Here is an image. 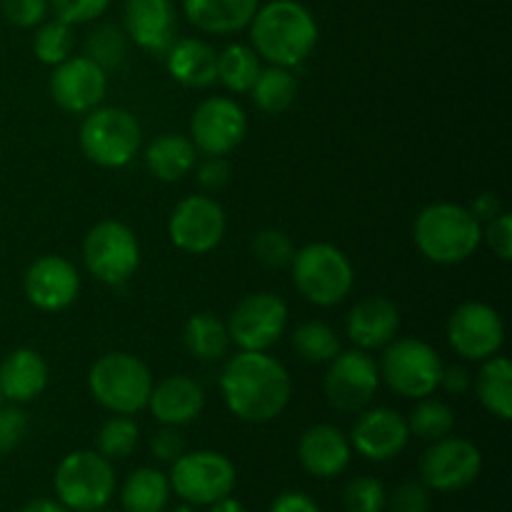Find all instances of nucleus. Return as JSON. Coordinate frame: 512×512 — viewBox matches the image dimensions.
I'll return each mask as SVG.
<instances>
[{
  "instance_id": "7ed1b4c3",
  "label": "nucleus",
  "mask_w": 512,
  "mask_h": 512,
  "mask_svg": "<svg viewBox=\"0 0 512 512\" xmlns=\"http://www.w3.org/2000/svg\"><path fill=\"white\" fill-rule=\"evenodd\" d=\"M413 238L428 260L438 265H458L480 248L483 225L463 205L433 203L415 218Z\"/></svg>"
},
{
  "instance_id": "0eeeda50",
  "label": "nucleus",
  "mask_w": 512,
  "mask_h": 512,
  "mask_svg": "<svg viewBox=\"0 0 512 512\" xmlns=\"http://www.w3.org/2000/svg\"><path fill=\"white\" fill-rule=\"evenodd\" d=\"M380 380L400 398L420 400L440 388L443 358L433 345L418 338L390 340L378 365Z\"/></svg>"
},
{
  "instance_id": "37998d69",
  "label": "nucleus",
  "mask_w": 512,
  "mask_h": 512,
  "mask_svg": "<svg viewBox=\"0 0 512 512\" xmlns=\"http://www.w3.org/2000/svg\"><path fill=\"white\" fill-rule=\"evenodd\" d=\"M28 433V418L20 408H3L0 405V455H8L23 443Z\"/></svg>"
},
{
  "instance_id": "2f4dec72",
  "label": "nucleus",
  "mask_w": 512,
  "mask_h": 512,
  "mask_svg": "<svg viewBox=\"0 0 512 512\" xmlns=\"http://www.w3.org/2000/svg\"><path fill=\"white\" fill-rule=\"evenodd\" d=\"M260 75V60L250 45L233 43L218 53V80L233 93H250Z\"/></svg>"
},
{
  "instance_id": "de8ad7c7",
  "label": "nucleus",
  "mask_w": 512,
  "mask_h": 512,
  "mask_svg": "<svg viewBox=\"0 0 512 512\" xmlns=\"http://www.w3.org/2000/svg\"><path fill=\"white\" fill-rule=\"evenodd\" d=\"M440 388L448 390L450 395L460 398L473 388V375L465 365H443V375H440Z\"/></svg>"
},
{
  "instance_id": "f3484780",
  "label": "nucleus",
  "mask_w": 512,
  "mask_h": 512,
  "mask_svg": "<svg viewBox=\"0 0 512 512\" xmlns=\"http://www.w3.org/2000/svg\"><path fill=\"white\" fill-rule=\"evenodd\" d=\"M105 90H108V75L85 55L55 65L53 78H50V95L55 105L73 115L98 108L100 100L105 98Z\"/></svg>"
},
{
  "instance_id": "473e14b6",
  "label": "nucleus",
  "mask_w": 512,
  "mask_h": 512,
  "mask_svg": "<svg viewBox=\"0 0 512 512\" xmlns=\"http://www.w3.org/2000/svg\"><path fill=\"white\" fill-rule=\"evenodd\" d=\"M408 430L410 435H418V438L435 440L445 438V435L453 433L455 428V413L448 403L438 398H420L418 405L413 408V413L408 415Z\"/></svg>"
},
{
  "instance_id": "a18cd8bd",
  "label": "nucleus",
  "mask_w": 512,
  "mask_h": 512,
  "mask_svg": "<svg viewBox=\"0 0 512 512\" xmlns=\"http://www.w3.org/2000/svg\"><path fill=\"white\" fill-rule=\"evenodd\" d=\"M150 453H153V458L160 460V463L173 465L175 460L185 453L183 435H180L173 425H165V428H160L158 433L153 435V440H150Z\"/></svg>"
},
{
  "instance_id": "7c9ffc66",
  "label": "nucleus",
  "mask_w": 512,
  "mask_h": 512,
  "mask_svg": "<svg viewBox=\"0 0 512 512\" xmlns=\"http://www.w3.org/2000/svg\"><path fill=\"white\" fill-rule=\"evenodd\" d=\"M255 105L268 115H280L295 103L298 95V80L290 73V68H280V65H270L268 70H260L255 78L253 88Z\"/></svg>"
},
{
  "instance_id": "4c0bfd02",
  "label": "nucleus",
  "mask_w": 512,
  "mask_h": 512,
  "mask_svg": "<svg viewBox=\"0 0 512 512\" xmlns=\"http://www.w3.org/2000/svg\"><path fill=\"white\" fill-rule=\"evenodd\" d=\"M345 512H383L388 508V490L373 475L353 478L343 490Z\"/></svg>"
},
{
  "instance_id": "09e8293b",
  "label": "nucleus",
  "mask_w": 512,
  "mask_h": 512,
  "mask_svg": "<svg viewBox=\"0 0 512 512\" xmlns=\"http://www.w3.org/2000/svg\"><path fill=\"white\" fill-rule=\"evenodd\" d=\"M268 512H320L318 503L305 493H280Z\"/></svg>"
},
{
  "instance_id": "864d4df0",
  "label": "nucleus",
  "mask_w": 512,
  "mask_h": 512,
  "mask_svg": "<svg viewBox=\"0 0 512 512\" xmlns=\"http://www.w3.org/2000/svg\"><path fill=\"white\" fill-rule=\"evenodd\" d=\"M163 512H195V510H193V505L183 503V505H175V508H165Z\"/></svg>"
},
{
  "instance_id": "ddd939ff",
  "label": "nucleus",
  "mask_w": 512,
  "mask_h": 512,
  "mask_svg": "<svg viewBox=\"0 0 512 512\" xmlns=\"http://www.w3.org/2000/svg\"><path fill=\"white\" fill-rule=\"evenodd\" d=\"M483 470V453L465 438L435 440L420 458V480L435 493H458L473 485Z\"/></svg>"
},
{
  "instance_id": "2eb2a0df",
  "label": "nucleus",
  "mask_w": 512,
  "mask_h": 512,
  "mask_svg": "<svg viewBox=\"0 0 512 512\" xmlns=\"http://www.w3.org/2000/svg\"><path fill=\"white\" fill-rule=\"evenodd\" d=\"M448 343L460 358L483 363L503 348V318L488 303H463L448 320Z\"/></svg>"
},
{
  "instance_id": "4468645a",
  "label": "nucleus",
  "mask_w": 512,
  "mask_h": 512,
  "mask_svg": "<svg viewBox=\"0 0 512 512\" xmlns=\"http://www.w3.org/2000/svg\"><path fill=\"white\" fill-rule=\"evenodd\" d=\"M168 235L178 250L205 255L220 245L225 235V210L208 195H190L180 200L168 220Z\"/></svg>"
},
{
  "instance_id": "58836bf2",
  "label": "nucleus",
  "mask_w": 512,
  "mask_h": 512,
  "mask_svg": "<svg viewBox=\"0 0 512 512\" xmlns=\"http://www.w3.org/2000/svg\"><path fill=\"white\" fill-rule=\"evenodd\" d=\"M250 250H253L255 260H258L260 265L273 270L290 265V260H293L295 255L293 240H290L283 230H275V228L260 230V233L253 238Z\"/></svg>"
},
{
  "instance_id": "a211bd4d",
  "label": "nucleus",
  "mask_w": 512,
  "mask_h": 512,
  "mask_svg": "<svg viewBox=\"0 0 512 512\" xmlns=\"http://www.w3.org/2000/svg\"><path fill=\"white\" fill-rule=\"evenodd\" d=\"M348 440L355 453L363 455L365 460L385 463V460L398 458L408 448V420L398 410L365 408L360 410Z\"/></svg>"
},
{
  "instance_id": "f03ea898",
  "label": "nucleus",
  "mask_w": 512,
  "mask_h": 512,
  "mask_svg": "<svg viewBox=\"0 0 512 512\" xmlns=\"http://www.w3.org/2000/svg\"><path fill=\"white\" fill-rule=\"evenodd\" d=\"M253 50L270 65L298 68L318 45V23L298 0H273L250 20Z\"/></svg>"
},
{
  "instance_id": "c03bdc74",
  "label": "nucleus",
  "mask_w": 512,
  "mask_h": 512,
  "mask_svg": "<svg viewBox=\"0 0 512 512\" xmlns=\"http://www.w3.org/2000/svg\"><path fill=\"white\" fill-rule=\"evenodd\" d=\"M483 240L503 263L512 260V215L500 213L498 218L490 220L488 228L483 230Z\"/></svg>"
},
{
  "instance_id": "f257e3e1",
  "label": "nucleus",
  "mask_w": 512,
  "mask_h": 512,
  "mask_svg": "<svg viewBox=\"0 0 512 512\" xmlns=\"http://www.w3.org/2000/svg\"><path fill=\"white\" fill-rule=\"evenodd\" d=\"M220 393L235 418L260 425L283 415L293 395V380L273 355L240 350L225 363Z\"/></svg>"
},
{
  "instance_id": "79ce46f5",
  "label": "nucleus",
  "mask_w": 512,
  "mask_h": 512,
  "mask_svg": "<svg viewBox=\"0 0 512 512\" xmlns=\"http://www.w3.org/2000/svg\"><path fill=\"white\" fill-rule=\"evenodd\" d=\"M5 20L18 28H33L45 20L48 13V0H0Z\"/></svg>"
},
{
  "instance_id": "b1692460",
  "label": "nucleus",
  "mask_w": 512,
  "mask_h": 512,
  "mask_svg": "<svg viewBox=\"0 0 512 512\" xmlns=\"http://www.w3.org/2000/svg\"><path fill=\"white\" fill-rule=\"evenodd\" d=\"M48 388V363L38 350L18 348L0 363V395L10 403H30Z\"/></svg>"
},
{
  "instance_id": "c9c22d12",
  "label": "nucleus",
  "mask_w": 512,
  "mask_h": 512,
  "mask_svg": "<svg viewBox=\"0 0 512 512\" xmlns=\"http://www.w3.org/2000/svg\"><path fill=\"white\" fill-rule=\"evenodd\" d=\"M75 45L73 25L63 23V20H48V23L40 25V30L35 33L33 50L38 55L40 63L45 65H60L63 60L70 58Z\"/></svg>"
},
{
  "instance_id": "5fc2aeb1",
  "label": "nucleus",
  "mask_w": 512,
  "mask_h": 512,
  "mask_svg": "<svg viewBox=\"0 0 512 512\" xmlns=\"http://www.w3.org/2000/svg\"><path fill=\"white\" fill-rule=\"evenodd\" d=\"M98 512H118V510H108V508H103V510H98Z\"/></svg>"
},
{
  "instance_id": "49530a36",
  "label": "nucleus",
  "mask_w": 512,
  "mask_h": 512,
  "mask_svg": "<svg viewBox=\"0 0 512 512\" xmlns=\"http://www.w3.org/2000/svg\"><path fill=\"white\" fill-rule=\"evenodd\" d=\"M230 180V165L223 155H208L203 163L198 165V183L203 185L208 193L223 190Z\"/></svg>"
},
{
  "instance_id": "bb28decb",
  "label": "nucleus",
  "mask_w": 512,
  "mask_h": 512,
  "mask_svg": "<svg viewBox=\"0 0 512 512\" xmlns=\"http://www.w3.org/2000/svg\"><path fill=\"white\" fill-rule=\"evenodd\" d=\"M198 163V150L188 135L168 133L155 138L145 150V165L163 183H178Z\"/></svg>"
},
{
  "instance_id": "9b49d317",
  "label": "nucleus",
  "mask_w": 512,
  "mask_h": 512,
  "mask_svg": "<svg viewBox=\"0 0 512 512\" xmlns=\"http://www.w3.org/2000/svg\"><path fill=\"white\" fill-rule=\"evenodd\" d=\"M380 388L378 363L368 350H340L325 373V400L338 413H360L373 403Z\"/></svg>"
},
{
  "instance_id": "c756f323",
  "label": "nucleus",
  "mask_w": 512,
  "mask_h": 512,
  "mask_svg": "<svg viewBox=\"0 0 512 512\" xmlns=\"http://www.w3.org/2000/svg\"><path fill=\"white\" fill-rule=\"evenodd\" d=\"M183 343L198 360H220L230 348L228 325L213 313H198L185 323Z\"/></svg>"
},
{
  "instance_id": "a878e982",
  "label": "nucleus",
  "mask_w": 512,
  "mask_h": 512,
  "mask_svg": "<svg viewBox=\"0 0 512 512\" xmlns=\"http://www.w3.org/2000/svg\"><path fill=\"white\" fill-rule=\"evenodd\" d=\"M185 18L210 35L240 33L250 25L258 0H183Z\"/></svg>"
},
{
  "instance_id": "8fccbe9b",
  "label": "nucleus",
  "mask_w": 512,
  "mask_h": 512,
  "mask_svg": "<svg viewBox=\"0 0 512 512\" xmlns=\"http://www.w3.org/2000/svg\"><path fill=\"white\" fill-rule=\"evenodd\" d=\"M468 210H470V213H473V218L478 220L480 225H483V223L488 225L490 220H495L500 213H505V210H503V200H500L495 193L475 195L473 205H470Z\"/></svg>"
},
{
  "instance_id": "603ef678",
  "label": "nucleus",
  "mask_w": 512,
  "mask_h": 512,
  "mask_svg": "<svg viewBox=\"0 0 512 512\" xmlns=\"http://www.w3.org/2000/svg\"><path fill=\"white\" fill-rule=\"evenodd\" d=\"M210 512H248L245 510V505L240 503V500H235V498H223V500H218V503H213L210 505Z\"/></svg>"
},
{
  "instance_id": "72a5a7b5",
  "label": "nucleus",
  "mask_w": 512,
  "mask_h": 512,
  "mask_svg": "<svg viewBox=\"0 0 512 512\" xmlns=\"http://www.w3.org/2000/svg\"><path fill=\"white\" fill-rule=\"evenodd\" d=\"M293 348L305 363H330L340 353V340L328 323L310 320L295 328Z\"/></svg>"
},
{
  "instance_id": "4be33fe9",
  "label": "nucleus",
  "mask_w": 512,
  "mask_h": 512,
  "mask_svg": "<svg viewBox=\"0 0 512 512\" xmlns=\"http://www.w3.org/2000/svg\"><path fill=\"white\" fill-rule=\"evenodd\" d=\"M398 328L400 313L393 300H388L385 295H368V298L358 300L350 308L348 323H345L348 338L360 350L385 348L390 340H395Z\"/></svg>"
},
{
  "instance_id": "aec40b11",
  "label": "nucleus",
  "mask_w": 512,
  "mask_h": 512,
  "mask_svg": "<svg viewBox=\"0 0 512 512\" xmlns=\"http://www.w3.org/2000/svg\"><path fill=\"white\" fill-rule=\"evenodd\" d=\"M125 30L138 48L165 55L178 40V15L170 0H125Z\"/></svg>"
},
{
  "instance_id": "412c9836",
  "label": "nucleus",
  "mask_w": 512,
  "mask_h": 512,
  "mask_svg": "<svg viewBox=\"0 0 512 512\" xmlns=\"http://www.w3.org/2000/svg\"><path fill=\"white\" fill-rule=\"evenodd\" d=\"M353 458V445L348 435L335 425H313L300 435L298 460L303 470L313 478L330 480L345 473Z\"/></svg>"
},
{
  "instance_id": "6e6d98bb",
  "label": "nucleus",
  "mask_w": 512,
  "mask_h": 512,
  "mask_svg": "<svg viewBox=\"0 0 512 512\" xmlns=\"http://www.w3.org/2000/svg\"><path fill=\"white\" fill-rule=\"evenodd\" d=\"M0 405H3V395H0Z\"/></svg>"
},
{
  "instance_id": "393cba45",
  "label": "nucleus",
  "mask_w": 512,
  "mask_h": 512,
  "mask_svg": "<svg viewBox=\"0 0 512 512\" xmlns=\"http://www.w3.org/2000/svg\"><path fill=\"white\" fill-rule=\"evenodd\" d=\"M170 75L185 88H210L218 80V53L200 38H178L163 55Z\"/></svg>"
},
{
  "instance_id": "5701e85b",
  "label": "nucleus",
  "mask_w": 512,
  "mask_h": 512,
  "mask_svg": "<svg viewBox=\"0 0 512 512\" xmlns=\"http://www.w3.org/2000/svg\"><path fill=\"white\" fill-rule=\"evenodd\" d=\"M205 408V393L200 388L198 380L188 378V375H170V378L160 380L153 385L148 398V410L153 418L163 425H188L203 413Z\"/></svg>"
},
{
  "instance_id": "f704fd0d",
  "label": "nucleus",
  "mask_w": 512,
  "mask_h": 512,
  "mask_svg": "<svg viewBox=\"0 0 512 512\" xmlns=\"http://www.w3.org/2000/svg\"><path fill=\"white\" fill-rule=\"evenodd\" d=\"M140 440V428L130 415H113L110 420H105L103 428L98 430V453L103 458H108L110 463L113 460H123L138 448Z\"/></svg>"
},
{
  "instance_id": "a19ab883",
  "label": "nucleus",
  "mask_w": 512,
  "mask_h": 512,
  "mask_svg": "<svg viewBox=\"0 0 512 512\" xmlns=\"http://www.w3.org/2000/svg\"><path fill=\"white\" fill-rule=\"evenodd\" d=\"M388 505L393 512H428L430 510V490L423 480H403L393 495H388Z\"/></svg>"
},
{
  "instance_id": "ea45409f",
  "label": "nucleus",
  "mask_w": 512,
  "mask_h": 512,
  "mask_svg": "<svg viewBox=\"0 0 512 512\" xmlns=\"http://www.w3.org/2000/svg\"><path fill=\"white\" fill-rule=\"evenodd\" d=\"M55 18L68 25H83L100 18L108 10L110 0H50Z\"/></svg>"
},
{
  "instance_id": "6e6552de",
  "label": "nucleus",
  "mask_w": 512,
  "mask_h": 512,
  "mask_svg": "<svg viewBox=\"0 0 512 512\" xmlns=\"http://www.w3.org/2000/svg\"><path fill=\"white\" fill-rule=\"evenodd\" d=\"M143 130L123 108H93L80 125V150L100 168H123L138 153Z\"/></svg>"
},
{
  "instance_id": "6ab92c4d",
  "label": "nucleus",
  "mask_w": 512,
  "mask_h": 512,
  "mask_svg": "<svg viewBox=\"0 0 512 512\" xmlns=\"http://www.w3.org/2000/svg\"><path fill=\"white\" fill-rule=\"evenodd\" d=\"M23 290L30 305L45 313H58L78 298L80 275L70 260L60 255H43L25 273Z\"/></svg>"
},
{
  "instance_id": "9d476101",
  "label": "nucleus",
  "mask_w": 512,
  "mask_h": 512,
  "mask_svg": "<svg viewBox=\"0 0 512 512\" xmlns=\"http://www.w3.org/2000/svg\"><path fill=\"white\" fill-rule=\"evenodd\" d=\"M85 268L105 285H123L140 265V243L133 230L120 220L93 225L83 240Z\"/></svg>"
},
{
  "instance_id": "dca6fc26",
  "label": "nucleus",
  "mask_w": 512,
  "mask_h": 512,
  "mask_svg": "<svg viewBox=\"0 0 512 512\" xmlns=\"http://www.w3.org/2000/svg\"><path fill=\"white\" fill-rule=\"evenodd\" d=\"M248 115L235 100L213 95L195 108L190 118V140L205 155H228L243 143Z\"/></svg>"
},
{
  "instance_id": "f8f14e48",
  "label": "nucleus",
  "mask_w": 512,
  "mask_h": 512,
  "mask_svg": "<svg viewBox=\"0 0 512 512\" xmlns=\"http://www.w3.org/2000/svg\"><path fill=\"white\" fill-rule=\"evenodd\" d=\"M285 328H288V305L273 293L245 295L228 320L230 343L255 353L273 348L283 338Z\"/></svg>"
},
{
  "instance_id": "cd10ccee",
  "label": "nucleus",
  "mask_w": 512,
  "mask_h": 512,
  "mask_svg": "<svg viewBox=\"0 0 512 512\" xmlns=\"http://www.w3.org/2000/svg\"><path fill=\"white\" fill-rule=\"evenodd\" d=\"M170 480L158 468H138L120 490L123 512H163L170 503Z\"/></svg>"
},
{
  "instance_id": "1a4fd4ad",
  "label": "nucleus",
  "mask_w": 512,
  "mask_h": 512,
  "mask_svg": "<svg viewBox=\"0 0 512 512\" xmlns=\"http://www.w3.org/2000/svg\"><path fill=\"white\" fill-rule=\"evenodd\" d=\"M168 480L170 490L183 503L198 508V505H213L233 495L238 473H235L233 460L225 458L223 453L195 450V453H183L175 460Z\"/></svg>"
},
{
  "instance_id": "20e7f679",
  "label": "nucleus",
  "mask_w": 512,
  "mask_h": 512,
  "mask_svg": "<svg viewBox=\"0 0 512 512\" xmlns=\"http://www.w3.org/2000/svg\"><path fill=\"white\" fill-rule=\"evenodd\" d=\"M90 395L113 415H135L148 408L153 375L140 358L130 353H108L88 373Z\"/></svg>"
},
{
  "instance_id": "423d86ee",
  "label": "nucleus",
  "mask_w": 512,
  "mask_h": 512,
  "mask_svg": "<svg viewBox=\"0 0 512 512\" xmlns=\"http://www.w3.org/2000/svg\"><path fill=\"white\" fill-rule=\"evenodd\" d=\"M53 488L70 512L103 510L115 495L113 463L93 450H75L55 468Z\"/></svg>"
},
{
  "instance_id": "39448f33",
  "label": "nucleus",
  "mask_w": 512,
  "mask_h": 512,
  "mask_svg": "<svg viewBox=\"0 0 512 512\" xmlns=\"http://www.w3.org/2000/svg\"><path fill=\"white\" fill-rule=\"evenodd\" d=\"M293 283L308 303L333 308L343 303L355 283L353 265L348 255L330 243H310L295 250Z\"/></svg>"
},
{
  "instance_id": "3c124183",
  "label": "nucleus",
  "mask_w": 512,
  "mask_h": 512,
  "mask_svg": "<svg viewBox=\"0 0 512 512\" xmlns=\"http://www.w3.org/2000/svg\"><path fill=\"white\" fill-rule=\"evenodd\" d=\"M20 512H70V510L65 508L63 503H58V500L35 498V500H30V503H25Z\"/></svg>"
},
{
  "instance_id": "e433bc0d",
  "label": "nucleus",
  "mask_w": 512,
  "mask_h": 512,
  "mask_svg": "<svg viewBox=\"0 0 512 512\" xmlns=\"http://www.w3.org/2000/svg\"><path fill=\"white\" fill-rule=\"evenodd\" d=\"M85 58L93 60L105 73L118 68L125 58V35L115 25H98L85 40Z\"/></svg>"
},
{
  "instance_id": "c85d7f7f",
  "label": "nucleus",
  "mask_w": 512,
  "mask_h": 512,
  "mask_svg": "<svg viewBox=\"0 0 512 512\" xmlns=\"http://www.w3.org/2000/svg\"><path fill=\"white\" fill-rule=\"evenodd\" d=\"M475 393L490 415L498 420L512 418V365L505 355L483 360V368L475 378Z\"/></svg>"
}]
</instances>
